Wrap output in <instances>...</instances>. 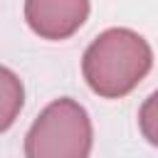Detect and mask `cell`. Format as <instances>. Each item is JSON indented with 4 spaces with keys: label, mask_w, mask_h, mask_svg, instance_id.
Instances as JSON below:
<instances>
[{
    "label": "cell",
    "mask_w": 158,
    "mask_h": 158,
    "mask_svg": "<svg viewBox=\"0 0 158 158\" xmlns=\"http://www.w3.org/2000/svg\"><path fill=\"white\" fill-rule=\"evenodd\" d=\"M151 67L153 52L148 42L128 27L104 30L86 47L81 59L89 89L104 99H121L133 91Z\"/></svg>",
    "instance_id": "1"
},
{
    "label": "cell",
    "mask_w": 158,
    "mask_h": 158,
    "mask_svg": "<svg viewBox=\"0 0 158 158\" xmlns=\"http://www.w3.org/2000/svg\"><path fill=\"white\" fill-rule=\"evenodd\" d=\"M91 153V121L86 109L62 96L44 106L25 136L27 158H86Z\"/></svg>",
    "instance_id": "2"
},
{
    "label": "cell",
    "mask_w": 158,
    "mask_h": 158,
    "mask_svg": "<svg viewBox=\"0 0 158 158\" xmlns=\"http://www.w3.org/2000/svg\"><path fill=\"white\" fill-rule=\"evenodd\" d=\"M86 17L89 0H25V20L44 40L72 37Z\"/></svg>",
    "instance_id": "3"
},
{
    "label": "cell",
    "mask_w": 158,
    "mask_h": 158,
    "mask_svg": "<svg viewBox=\"0 0 158 158\" xmlns=\"http://www.w3.org/2000/svg\"><path fill=\"white\" fill-rule=\"evenodd\" d=\"M22 101H25L22 81L17 79L15 72L0 67V133L15 123L17 114L22 111Z\"/></svg>",
    "instance_id": "4"
},
{
    "label": "cell",
    "mask_w": 158,
    "mask_h": 158,
    "mask_svg": "<svg viewBox=\"0 0 158 158\" xmlns=\"http://www.w3.org/2000/svg\"><path fill=\"white\" fill-rule=\"evenodd\" d=\"M138 126H141L143 138L151 146H158V89L143 101L138 111Z\"/></svg>",
    "instance_id": "5"
}]
</instances>
